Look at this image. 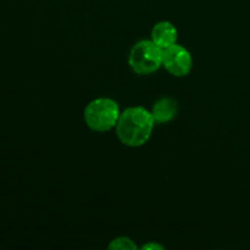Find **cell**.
<instances>
[{
  "instance_id": "cell-1",
  "label": "cell",
  "mask_w": 250,
  "mask_h": 250,
  "mask_svg": "<svg viewBox=\"0 0 250 250\" xmlns=\"http://www.w3.org/2000/svg\"><path fill=\"white\" fill-rule=\"evenodd\" d=\"M155 121L150 110L143 106H129L121 111L116 127V136L124 146L138 148L150 139Z\"/></svg>"
},
{
  "instance_id": "cell-2",
  "label": "cell",
  "mask_w": 250,
  "mask_h": 250,
  "mask_svg": "<svg viewBox=\"0 0 250 250\" xmlns=\"http://www.w3.org/2000/svg\"><path fill=\"white\" fill-rule=\"evenodd\" d=\"M121 115L119 104L111 98H97L88 103L83 112L85 125L92 131L105 133L116 127Z\"/></svg>"
},
{
  "instance_id": "cell-3",
  "label": "cell",
  "mask_w": 250,
  "mask_h": 250,
  "mask_svg": "<svg viewBox=\"0 0 250 250\" xmlns=\"http://www.w3.org/2000/svg\"><path fill=\"white\" fill-rule=\"evenodd\" d=\"M163 51L151 39L137 42L129 51V67L137 75H150L163 66Z\"/></svg>"
},
{
  "instance_id": "cell-4",
  "label": "cell",
  "mask_w": 250,
  "mask_h": 250,
  "mask_svg": "<svg viewBox=\"0 0 250 250\" xmlns=\"http://www.w3.org/2000/svg\"><path fill=\"white\" fill-rule=\"evenodd\" d=\"M163 66L175 77H186L193 68V58L185 46L176 43L164 49Z\"/></svg>"
},
{
  "instance_id": "cell-5",
  "label": "cell",
  "mask_w": 250,
  "mask_h": 250,
  "mask_svg": "<svg viewBox=\"0 0 250 250\" xmlns=\"http://www.w3.org/2000/svg\"><path fill=\"white\" fill-rule=\"evenodd\" d=\"M150 39L164 50L177 43L178 31L175 24L171 22L160 21L154 24L151 28Z\"/></svg>"
},
{
  "instance_id": "cell-6",
  "label": "cell",
  "mask_w": 250,
  "mask_h": 250,
  "mask_svg": "<svg viewBox=\"0 0 250 250\" xmlns=\"http://www.w3.org/2000/svg\"><path fill=\"white\" fill-rule=\"evenodd\" d=\"M155 124H167L172 121L178 112V105L175 99L170 97L160 98L154 103L150 110Z\"/></svg>"
},
{
  "instance_id": "cell-7",
  "label": "cell",
  "mask_w": 250,
  "mask_h": 250,
  "mask_svg": "<svg viewBox=\"0 0 250 250\" xmlns=\"http://www.w3.org/2000/svg\"><path fill=\"white\" fill-rule=\"evenodd\" d=\"M109 249H120V250H136L137 246L131 238L127 237H119L112 239L109 244Z\"/></svg>"
},
{
  "instance_id": "cell-8",
  "label": "cell",
  "mask_w": 250,
  "mask_h": 250,
  "mask_svg": "<svg viewBox=\"0 0 250 250\" xmlns=\"http://www.w3.org/2000/svg\"><path fill=\"white\" fill-rule=\"evenodd\" d=\"M142 249H164V247L156 243H146L142 247Z\"/></svg>"
}]
</instances>
